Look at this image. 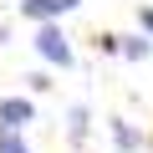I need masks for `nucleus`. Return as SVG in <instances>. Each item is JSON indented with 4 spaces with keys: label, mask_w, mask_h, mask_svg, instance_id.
Here are the masks:
<instances>
[{
    "label": "nucleus",
    "mask_w": 153,
    "mask_h": 153,
    "mask_svg": "<svg viewBox=\"0 0 153 153\" xmlns=\"http://www.w3.org/2000/svg\"><path fill=\"white\" fill-rule=\"evenodd\" d=\"M112 143H117L123 153H133V148H143V138H138V128H133L128 117H112Z\"/></svg>",
    "instance_id": "39448f33"
},
{
    "label": "nucleus",
    "mask_w": 153,
    "mask_h": 153,
    "mask_svg": "<svg viewBox=\"0 0 153 153\" xmlns=\"http://www.w3.org/2000/svg\"><path fill=\"white\" fill-rule=\"evenodd\" d=\"M138 26H143V31L153 36V5H143V10H138Z\"/></svg>",
    "instance_id": "6e6552de"
},
{
    "label": "nucleus",
    "mask_w": 153,
    "mask_h": 153,
    "mask_svg": "<svg viewBox=\"0 0 153 153\" xmlns=\"http://www.w3.org/2000/svg\"><path fill=\"white\" fill-rule=\"evenodd\" d=\"M66 133H71V143H82V138H87V107H82V102L66 112Z\"/></svg>",
    "instance_id": "423d86ee"
},
{
    "label": "nucleus",
    "mask_w": 153,
    "mask_h": 153,
    "mask_svg": "<svg viewBox=\"0 0 153 153\" xmlns=\"http://www.w3.org/2000/svg\"><path fill=\"white\" fill-rule=\"evenodd\" d=\"M0 153H31L26 133H0Z\"/></svg>",
    "instance_id": "0eeeda50"
},
{
    "label": "nucleus",
    "mask_w": 153,
    "mask_h": 153,
    "mask_svg": "<svg viewBox=\"0 0 153 153\" xmlns=\"http://www.w3.org/2000/svg\"><path fill=\"white\" fill-rule=\"evenodd\" d=\"M36 51H41V61H51V66H71L76 56H71V41H66V31H61V21H36Z\"/></svg>",
    "instance_id": "f257e3e1"
},
{
    "label": "nucleus",
    "mask_w": 153,
    "mask_h": 153,
    "mask_svg": "<svg viewBox=\"0 0 153 153\" xmlns=\"http://www.w3.org/2000/svg\"><path fill=\"white\" fill-rule=\"evenodd\" d=\"M66 10H76V0H21L26 21H61Z\"/></svg>",
    "instance_id": "7ed1b4c3"
},
{
    "label": "nucleus",
    "mask_w": 153,
    "mask_h": 153,
    "mask_svg": "<svg viewBox=\"0 0 153 153\" xmlns=\"http://www.w3.org/2000/svg\"><path fill=\"white\" fill-rule=\"evenodd\" d=\"M117 56H128V61H148V56H153V41H148V36H117Z\"/></svg>",
    "instance_id": "20e7f679"
},
{
    "label": "nucleus",
    "mask_w": 153,
    "mask_h": 153,
    "mask_svg": "<svg viewBox=\"0 0 153 153\" xmlns=\"http://www.w3.org/2000/svg\"><path fill=\"white\" fill-rule=\"evenodd\" d=\"M31 123H36L31 97H0V133H26Z\"/></svg>",
    "instance_id": "f03ea898"
}]
</instances>
